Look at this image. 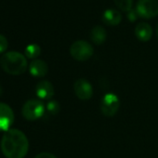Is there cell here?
<instances>
[{"label": "cell", "mask_w": 158, "mask_h": 158, "mask_svg": "<svg viewBox=\"0 0 158 158\" xmlns=\"http://www.w3.org/2000/svg\"><path fill=\"white\" fill-rule=\"evenodd\" d=\"M136 37L141 42L149 41L152 36V26L147 23H139L134 30Z\"/></svg>", "instance_id": "30bf717a"}, {"label": "cell", "mask_w": 158, "mask_h": 158, "mask_svg": "<svg viewBox=\"0 0 158 158\" xmlns=\"http://www.w3.org/2000/svg\"><path fill=\"white\" fill-rule=\"evenodd\" d=\"M24 53L25 57L32 60H35L41 54V48L37 44H30L25 48Z\"/></svg>", "instance_id": "5bb4252c"}, {"label": "cell", "mask_w": 158, "mask_h": 158, "mask_svg": "<svg viewBox=\"0 0 158 158\" xmlns=\"http://www.w3.org/2000/svg\"><path fill=\"white\" fill-rule=\"evenodd\" d=\"M46 109H47V111H48L49 114L55 115V114H57L60 112V104H59L58 102H56V101H50V102H48L47 103Z\"/></svg>", "instance_id": "2e32d148"}, {"label": "cell", "mask_w": 158, "mask_h": 158, "mask_svg": "<svg viewBox=\"0 0 158 158\" xmlns=\"http://www.w3.org/2000/svg\"><path fill=\"white\" fill-rule=\"evenodd\" d=\"M29 72L35 77H43L48 73V67L43 60L35 59L31 61L29 65Z\"/></svg>", "instance_id": "8fae6325"}, {"label": "cell", "mask_w": 158, "mask_h": 158, "mask_svg": "<svg viewBox=\"0 0 158 158\" xmlns=\"http://www.w3.org/2000/svg\"><path fill=\"white\" fill-rule=\"evenodd\" d=\"M73 90L75 96L81 101H88L93 96V87L87 79H77L73 84Z\"/></svg>", "instance_id": "52a82bcc"}, {"label": "cell", "mask_w": 158, "mask_h": 158, "mask_svg": "<svg viewBox=\"0 0 158 158\" xmlns=\"http://www.w3.org/2000/svg\"><path fill=\"white\" fill-rule=\"evenodd\" d=\"M135 10L140 18H154L158 15V0H138Z\"/></svg>", "instance_id": "8992f818"}, {"label": "cell", "mask_w": 158, "mask_h": 158, "mask_svg": "<svg viewBox=\"0 0 158 158\" xmlns=\"http://www.w3.org/2000/svg\"><path fill=\"white\" fill-rule=\"evenodd\" d=\"M2 93H3V89H2V87L0 86V96L2 95Z\"/></svg>", "instance_id": "ffe728a7"}, {"label": "cell", "mask_w": 158, "mask_h": 158, "mask_svg": "<svg viewBox=\"0 0 158 158\" xmlns=\"http://www.w3.org/2000/svg\"><path fill=\"white\" fill-rule=\"evenodd\" d=\"M8 46H9V43H8L7 38L3 35L0 34V53L6 51V49L8 48Z\"/></svg>", "instance_id": "ac0fdd59"}, {"label": "cell", "mask_w": 158, "mask_h": 158, "mask_svg": "<svg viewBox=\"0 0 158 158\" xmlns=\"http://www.w3.org/2000/svg\"><path fill=\"white\" fill-rule=\"evenodd\" d=\"M14 121V113L6 103L0 102V130L8 131Z\"/></svg>", "instance_id": "ba28073f"}, {"label": "cell", "mask_w": 158, "mask_h": 158, "mask_svg": "<svg viewBox=\"0 0 158 158\" xmlns=\"http://www.w3.org/2000/svg\"><path fill=\"white\" fill-rule=\"evenodd\" d=\"M101 111L103 115L112 117L116 114L120 107V101L116 94L109 92L106 93L101 101Z\"/></svg>", "instance_id": "5b68a950"}, {"label": "cell", "mask_w": 158, "mask_h": 158, "mask_svg": "<svg viewBox=\"0 0 158 158\" xmlns=\"http://www.w3.org/2000/svg\"><path fill=\"white\" fill-rule=\"evenodd\" d=\"M127 19L129 20V22L134 23L135 21H137V20H138V18H139V16L138 12L136 11V10L131 9L129 11H127Z\"/></svg>", "instance_id": "e0dca14e"}, {"label": "cell", "mask_w": 158, "mask_h": 158, "mask_svg": "<svg viewBox=\"0 0 158 158\" xmlns=\"http://www.w3.org/2000/svg\"><path fill=\"white\" fill-rule=\"evenodd\" d=\"M107 38V33L105 28L101 25L94 26L90 31V39L96 45H102Z\"/></svg>", "instance_id": "4fadbf2b"}, {"label": "cell", "mask_w": 158, "mask_h": 158, "mask_svg": "<svg viewBox=\"0 0 158 158\" xmlns=\"http://www.w3.org/2000/svg\"><path fill=\"white\" fill-rule=\"evenodd\" d=\"M35 94L41 100H49L54 96V87L49 81H40L35 87Z\"/></svg>", "instance_id": "9c48e42d"}, {"label": "cell", "mask_w": 158, "mask_h": 158, "mask_svg": "<svg viewBox=\"0 0 158 158\" xmlns=\"http://www.w3.org/2000/svg\"><path fill=\"white\" fill-rule=\"evenodd\" d=\"M114 2L116 7L124 12L129 11L133 6V0H114Z\"/></svg>", "instance_id": "9a60e30c"}, {"label": "cell", "mask_w": 158, "mask_h": 158, "mask_svg": "<svg viewBox=\"0 0 158 158\" xmlns=\"http://www.w3.org/2000/svg\"><path fill=\"white\" fill-rule=\"evenodd\" d=\"M28 149V139L19 129H9L1 139V151L7 158H24Z\"/></svg>", "instance_id": "6da1fadb"}, {"label": "cell", "mask_w": 158, "mask_h": 158, "mask_svg": "<svg viewBox=\"0 0 158 158\" xmlns=\"http://www.w3.org/2000/svg\"><path fill=\"white\" fill-rule=\"evenodd\" d=\"M46 107L41 101L33 99L27 101L23 104L22 109V114L26 120L35 121L43 116Z\"/></svg>", "instance_id": "277c9868"}, {"label": "cell", "mask_w": 158, "mask_h": 158, "mask_svg": "<svg viewBox=\"0 0 158 158\" xmlns=\"http://www.w3.org/2000/svg\"><path fill=\"white\" fill-rule=\"evenodd\" d=\"M122 21L121 13L114 9H108L102 13V22L108 26H116Z\"/></svg>", "instance_id": "7c38bea8"}, {"label": "cell", "mask_w": 158, "mask_h": 158, "mask_svg": "<svg viewBox=\"0 0 158 158\" xmlns=\"http://www.w3.org/2000/svg\"><path fill=\"white\" fill-rule=\"evenodd\" d=\"M156 35H157V38H158V23L156 25Z\"/></svg>", "instance_id": "44dd1931"}, {"label": "cell", "mask_w": 158, "mask_h": 158, "mask_svg": "<svg viewBox=\"0 0 158 158\" xmlns=\"http://www.w3.org/2000/svg\"><path fill=\"white\" fill-rule=\"evenodd\" d=\"M0 65L6 73L12 75H20L27 69V60L20 52L9 51L0 58Z\"/></svg>", "instance_id": "7a4b0ae2"}, {"label": "cell", "mask_w": 158, "mask_h": 158, "mask_svg": "<svg viewBox=\"0 0 158 158\" xmlns=\"http://www.w3.org/2000/svg\"><path fill=\"white\" fill-rule=\"evenodd\" d=\"M93 53V47L86 40H77L70 47L71 56L78 61H86L89 60Z\"/></svg>", "instance_id": "3957f363"}, {"label": "cell", "mask_w": 158, "mask_h": 158, "mask_svg": "<svg viewBox=\"0 0 158 158\" xmlns=\"http://www.w3.org/2000/svg\"><path fill=\"white\" fill-rule=\"evenodd\" d=\"M35 158H57L54 154L49 152H40Z\"/></svg>", "instance_id": "d6986e66"}]
</instances>
